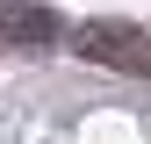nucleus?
<instances>
[{"instance_id": "obj_1", "label": "nucleus", "mask_w": 151, "mask_h": 144, "mask_svg": "<svg viewBox=\"0 0 151 144\" xmlns=\"http://www.w3.org/2000/svg\"><path fill=\"white\" fill-rule=\"evenodd\" d=\"M72 50L93 58V65H115V72L151 79V36L129 29V22H79V29H72Z\"/></svg>"}, {"instance_id": "obj_2", "label": "nucleus", "mask_w": 151, "mask_h": 144, "mask_svg": "<svg viewBox=\"0 0 151 144\" xmlns=\"http://www.w3.org/2000/svg\"><path fill=\"white\" fill-rule=\"evenodd\" d=\"M65 36V22L43 0H0V50H50Z\"/></svg>"}]
</instances>
